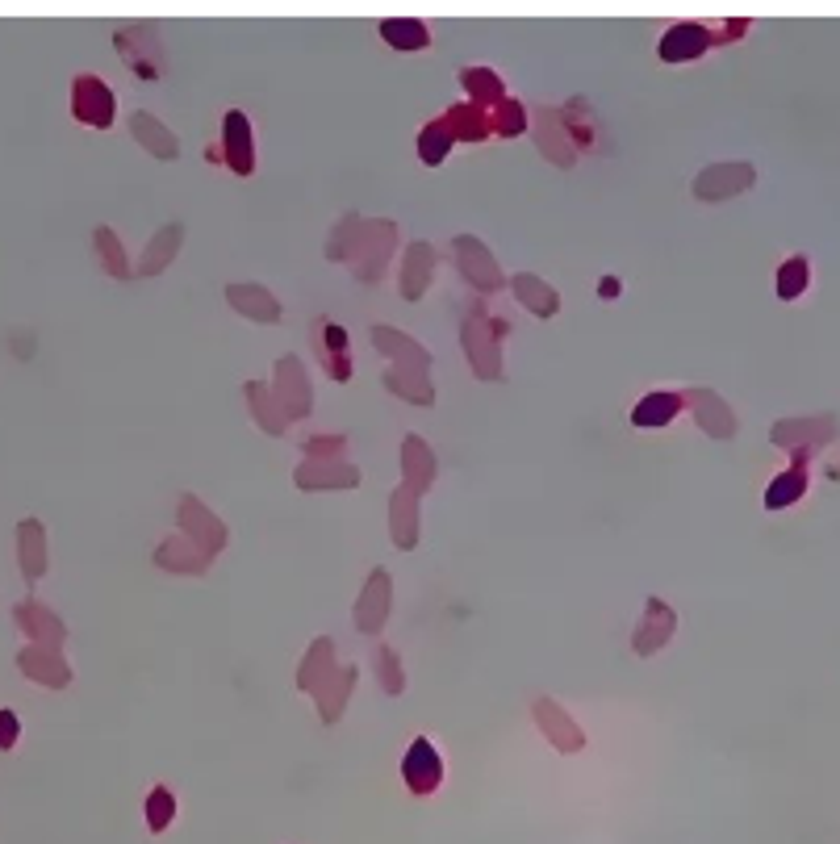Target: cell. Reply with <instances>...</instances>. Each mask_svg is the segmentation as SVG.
<instances>
[{
  "label": "cell",
  "instance_id": "obj_1",
  "mask_svg": "<svg viewBox=\"0 0 840 844\" xmlns=\"http://www.w3.org/2000/svg\"><path fill=\"white\" fill-rule=\"evenodd\" d=\"M402 773H406V786L414 794H431L439 786V778H443V761L435 753V744L431 740H414V748L406 753Z\"/></svg>",
  "mask_w": 840,
  "mask_h": 844
},
{
  "label": "cell",
  "instance_id": "obj_2",
  "mask_svg": "<svg viewBox=\"0 0 840 844\" xmlns=\"http://www.w3.org/2000/svg\"><path fill=\"white\" fill-rule=\"evenodd\" d=\"M711 46V34L703 30V26H673L669 34H665V42H661V59L665 63H686V59H698Z\"/></svg>",
  "mask_w": 840,
  "mask_h": 844
},
{
  "label": "cell",
  "instance_id": "obj_3",
  "mask_svg": "<svg viewBox=\"0 0 840 844\" xmlns=\"http://www.w3.org/2000/svg\"><path fill=\"white\" fill-rule=\"evenodd\" d=\"M678 410H682V397H673V393H648L644 402L636 406L632 422H636V427H661V422H669Z\"/></svg>",
  "mask_w": 840,
  "mask_h": 844
},
{
  "label": "cell",
  "instance_id": "obj_4",
  "mask_svg": "<svg viewBox=\"0 0 840 844\" xmlns=\"http://www.w3.org/2000/svg\"><path fill=\"white\" fill-rule=\"evenodd\" d=\"M381 34H385V42H393L398 51H418V46H427V26L423 21H385L381 26Z\"/></svg>",
  "mask_w": 840,
  "mask_h": 844
},
{
  "label": "cell",
  "instance_id": "obj_5",
  "mask_svg": "<svg viewBox=\"0 0 840 844\" xmlns=\"http://www.w3.org/2000/svg\"><path fill=\"white\" fill-rule=\"evenodd\" d=\"M803 489H807V477H803V468H790V473H782L774 485H769V494H765V506L769 510H782L786 502H795L803 498Z\"/></svg>",
  "mask_w": 840,
  "mask_h": 844
},
{
  "label": "cell",
  "instance_id": "obj_6",
  "mask_svg": "<svg viewBox=\"0 0 840 844\" xmlns=\"http://www.w3.org/2000/svg\"><path fill=\"white\" fill-rule=\"evenodd\" d=\"M807 289V260H786L782 264V272H778V297L782 301H790V297H799Z\"/></svg>",
  "mask_w": 840,
  "mask_h": 844
},
{
  "label": "cell",
  "instance_id": "obj_7",
  "mask_svg": "<svg viewBox=\"0 0 840 844\" xmlns=\"http://www.w3.org/2000/svg\"><path fill=\"white\" fill-rule=\"evenodd\" d=\"M226 130H230V163H235L239 172L251 168V159H247V122L239 113H230L226 117Z\"/></svg>",
  "mask_w": 840,
  "mask_h": 844
},
{
  "label": "cell",
  "instance_id": "obj_8",
  "mask_svg": "<svg viewBox=\"0 0 840 844\" xmlns=\"http://www.w3.org/2000/svg\"><path fill=\"white\" fill-rule=\"evenodd\" d=\"M418 151H423V159H431V163H439L443 159V151H448V122H439V126H431L423 138H418Z\"/></svg>",
  "mask_w": 840,
  "mask_h": 844
},
{
  "label": "cell",
  "instance_id": "obj_9",
  "mask_svg": "<svg viewBox=\"0 0 840 844\" xmlns=\"http://www.w3.org/2000/svg\"><path fill=\"white\" fill-rule=\"evenodd\" d=\"M147 819H151V828H168V819H172V799H168V790H155V794H151Z\"/></svg>",
  "mask_w": 840,
  "mask_h": 844
},
{
  "label": "cell",
  "instance_id": "obj_10",
  "mask_svg": "<svg viewBox=\"0 0 840 844\" xmlns=\"http://www.w3.org/2000/svg\"><path fill=\"white\" fill-rule=\"evenodd\" d=\"M13 740H17V715L0 711V748H13Z\"/></svg>",
  "mask_w": 840,
  "mask_h": 844
}]
</instances>
